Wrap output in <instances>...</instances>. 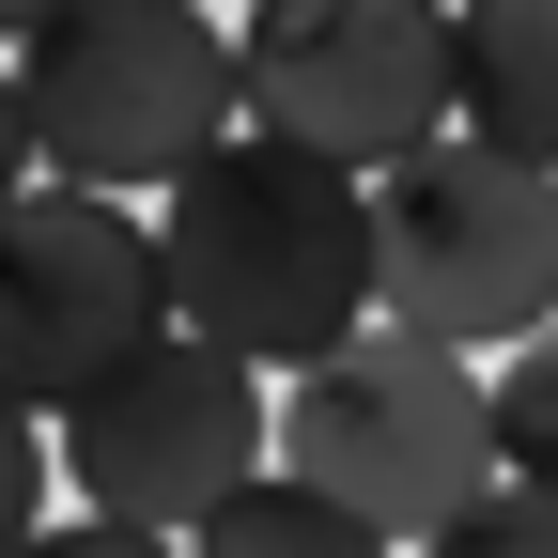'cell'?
Returning a JSON list of instances; mask_svg holds the SVG:
<instances>
[{
	"label": "cell",
	"instance_id": "cell-4",
	"mask_svg": "<svg viewBox=\"0 0 558 558\" xmlns=\"http://www.w3.org/2000/svg\"><path fill=\"white\" fill-rule=\"evenodd\" d=\"M373 326L450 341V357H512L558 326V171L481 156V140H418L373 171Z\"/></svg>",
	"mask_w": 558,
	"mask_h": 558
},
{
	"label": "cell",
	"instance_id": "cell-9",
	"mask_svg": "<svg viewBox=\"0 0 558 558\" xmlns=\"http://www.w3.org/2000/svg\"><path fill=\"white\" fill-rule=\"evenodd\" d=\"M186 558H403V543H373L357 512H326L311 481H279V465H264L248 497H218V512L186 527Z\"/></svg>",
	"mask_w": 558,
	"mask_h": 558
},
{
	"label": "cell",
	"instance_id": "cell-10",
	"mask_svg": "<svg viewBox=\"0 0 558 558\" xmlns=\"http://www.w3.org/2000/svg\"><path fill=\"white\" fill-rule=\"evenodd\" d=\"M481 403H497V481H558V326L512 341V357L481 373Z\"/></svg>",
	"mask_w": 558,
	"mask_h": 558
},
{
	"label": "cell",
	"instance_id": "cell-7",
	"mask_svg": "<svg viewBox=\"0 0 558 558\" xmlns=\"http://www.w3.org/2000/svg\"><path fill=\"white\" fill-rule=\"evenodd\" d=\"M140 341H171V279L156 233L94 186H16L0 202V403H94Z\"/></svg>",
	"mask_w": 558,
	"mask_h": 558
},
{
	"label": "cell",
	"instance_id": "cell-14",
	"mask_svg": "<svg viewBox=\"0 0 558 558\" xmlns=\"http://www.w3.org/2000/svg\"><path fill=\"white\" fill-rule=\"evenodd\" d=\"M32 186V124H16V62H0V202Z\"/></svg>",
	"mask_w": 558,
	"mask_h": 558
},
{
	"label": "cell",
	"instance_id": "cell-11",
	"mask_svg": "<svg viewBox=\"0 0 558 558\" xmlns=\"http://www.w3.org/2000/svg\"><path fill=\"white\" fill-rule=\"evenodd\" d=\"M418 558H558V481H481Z\"/></svg>",
	"mask_w": 558,
	"mask_h": 558
},
{
	"label": "cell",
	"instance_id": "cell-16",
	"mask_svg": "<svg viewBox=\"0 0 558 558\" xmlns=\"http://www.w3.org/2000/svg\"><path fill=\"white\" fill-rule=\"evenodd\" d=\"M202 16H218V0H202ZM233 16H248V0H233Z\"/></svg>",
	"mask_w": 558,
	"mask_h": 558
},
{
	"label": "cell",
	"instance_id": "cell-1",
	"mask_svg": "<svg viewBox=\"0 0 558 558\" xmlns=\"http://www.w3.org/2000/svg\"><path fill=\"white\" fill-rule=\"evenodd\" d=\"M156 279H171L186 341H218L248 373H311L373 326V186L295 156V140H264V124H233L156 202Z\"/></svg>",
	"mask_w": 558,
	"mask_h": 558
},
{
	"label": "cell",
	"instance_id": "cell-3",
	"mask_svg": "<svg viewBox=\"0 0 558 558\" xmlns=\"http://www.w3.org/2000/svg\"><path fill=\"white\" fill-rule=\"evenodd\" d=\"M279 481H311L326 512H357L373 543H435L481 481H497V403H481V357L450 341L357 326L341 357H311L279 388Z\"/></svg>",
	"mask_w": 558,
	"mask_h": 558
},
{
	"label": "cell",
	"instance_id": "cell-12",
	"mask_svg": "<svg viewBox=\"0 0 558 558\" xmlns=\"http://www.w3.org/2000/svg\"><path fill=\"white\" fill-rule=\"evenodd\" d=\"M32 527H47V418L0 403V558H16Z\"/></svg>",
	"mask_w": 558,
	"mask_h": 558
},
{
	"label": "cell",
	"instance_id": "cell-2",
	"mask_svg": "<svg viewBox=\"0 0 558 558\" xmlns=\"http://www.w3.org/2000/svg\"><path fill=\"white\" fill-rule=\"evenodd\" d=\"M16 124H32V186H94V202L156 186L171 202L248 124L233 32L202 16V0H62L16 47Z\"/></svg>",
	"mask_w": 558,
	"mask_h": 558
},
{
	"label": "cell",
	"instance_id": "cell-6",
	"mask_svg": "<svg viewBox=\"0 0 558 558\" xmlns=\"http://www.w3.org/2000/svg\"><path fill=\"white\" fill-rule=\"evenodd\" d=\"M264 435H279L264 373L171 326V341H140L94 403L47 418V465L78 481V512H109V527H171V543H186L218 497H248V481H264Z\"/></svg>",
	"mask_w": 558,
	"mask_h": 558
},
{
	"label": "cell",
	"instance_id": "cell-15",
	"mask_svg": "<svg viewBox=\"0 0 558 558\" xmlns=\"http://www.w3.org/2000/svg\"><path fill=\"white\" fill-rule=\"evenodd\" d=\"M47 16H62V0H0V62H16V47H32Z\"/></svg>",
	"mask_w": 558,
	"mask_h": 558
},
{
	"label": "cell",
	"instance_id": "cell-5",
	"mask_svg": "<svg viewBox=\"0 0 558 558\" xmlns=\"http://www.w3.org/2000/svg\"><path fill=\"white\" fill-rule=\"evenodd\" d=\"M233 94L264 140L373 186L418 140H450V0H248Z\"/></svg>",
	"mask_w": 558,
	"mask_h": 558
},
{
	"label": "cell",
	"instance_id": "cell-13",
	"mask_svg": "<svg viewBox=\"0 0 558 558\" xmlns=\"http://www.w3.org/2000/svg\"><path fill=\"white\" fill-rule=\"evenodd\" d=\"M16 558H186L171 527H109V512H62V527H32Z\"/></svg>",
	"mask_w": 558,
	"mask_h": 558
},
{
	"label": "cell",
	"instance_id": "cell-8",
	"mask_svg": "<svg viewBox=\"0 0 558 558\" xmlns=\"http://www.w3.org/2000/svg\"><path fill=\"white\" fill-rule=\"evenodd\" d=\"M450 140L558 171V0H450Z\"/></svg>",
	"mask_w": 558,
	"mask_h": 558
}]
</instances>
